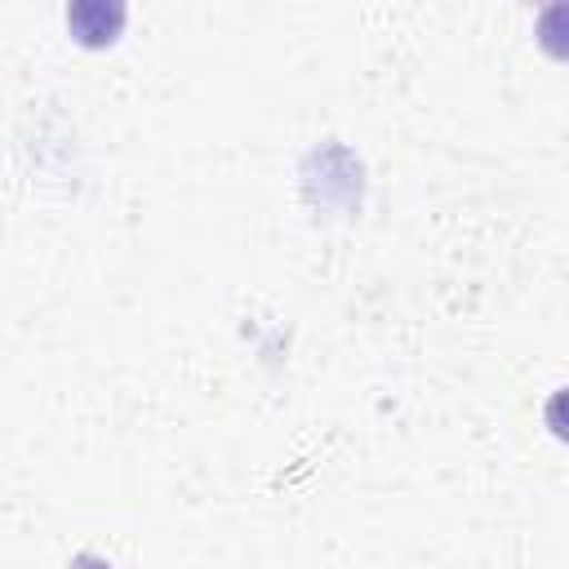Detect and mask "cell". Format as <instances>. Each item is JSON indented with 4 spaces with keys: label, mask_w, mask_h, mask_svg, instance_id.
Instances as JSON below:
<instances>
[{
    "label": "cell",
    "mask_w": 569,
    "mask_h": 569,
    "mask_svg": "<svg viewBox=\"0 0 569 569\" xmlns=\"http://www.w3.org/2000/svg\"><path fill=\"white\" fill-rule=\"evenodd\" d=\"M71 569H111V565H107L102 556H89V551H84V556H76V560H71Z\"/></svg>",
    "instance_id": "cell-4"
},
{
    "label": "cell",
    "mask_w": 569,
    "mask_h": 569,
    "mask_svg": "<svg viewBox=\"0 0 569 569\" xmlns=\"http://www.w3.org/2000/svg\"><path fill=\"white\" fill-rule=\"evenodd\" d=\"M542 53H551L556 62H569V0H556L538 13V27H533Z\"/></svg>",
    "instance_id": "cell-2"
},
{
    "label": "cell",
    "mask_w": 569,
    "mask_h": 569,
    "mask_svg": "<svg viewBox=\"0 0 569 569\" xmlns=\"http://www.w3.org/2000/svg\"><path fill=\"white\" fill-rule=\"evenodd\" d=\"M542 422H547V431H551L556 440L569 445V387H560V391L547 396V405H542Z\"/></svg>",
    "instance_id": "cell-3"
},
{
    "label": "cell",
    "mask_w": 569,
    "mask_h": 569,
    "mask_svg": "<svg viewBox=\"0 0 569 569\" xmlns=\"http://www.w3.org/2000/svg\"><path fill=\"white\" fill-rule=\"evenodd\" d=\"M67 27H71V36H76L80 44L102 49V44H111V40L120 36V27H124V4H116V0H76V4L67 9Z\"/></svg>",
    "instance_id": "cell-1"
}]
</instances>
